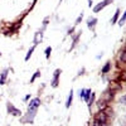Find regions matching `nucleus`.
<instances>
[{"mask_svg":"<svg viewBox=\"0 0 126 126\" xmlns=\"http://www.w3.org/2000/svg\"><path fill=\"white\" fill-rule=\"evenodd\" d=\"M35 113H37V110H28V113L22 119V122L23 124H33Z\"/></svg>","mask_w":126,"mask_h":126,"instance_id":"1","label":"nucleus"},{"mask_svg":"<svg viewBox=\"0 0 126 126\" xmlns=\"http://www.w3.org/2000/svg\"><path fill=\"white\" fill-rule=\"evenodd\" d=\"M6 110H8V113L13 115V116H20V115H22V111H20L19 109H16L12 102L6 103Z\"/></svg>","mask_w":126,"mask_h":126,"instance_id":"2","label":"nucleus"},{"mask_svg":"<svg viewBox=\"0 0 126 126\" xmlns=\"http://www.w3.org/2000/svg\"><path fill=\"white\" fill-rule=\"evenodd\" d=\"M112 1H113V0H102L101 3H98L96 6L93 8V12H94V13H100L101 10H102V9H105L107 5L112 4Z\"/></svg>","mask_w":126,"mask_h":126,"instance_id":"3","label":"nucleus"},{"mask_svg":"<svg viewBox=\"0 0 126 126\" xmlns=\"http://www.w3.org/2000/svg\"><path fill=\"white\" fill-rule=\"evenodd\" d=\"M94 119H97L100 122H101V125L102 126H105L107 124V120H109V116H107V113L105 112V111H100L96 116H94Z\"/></svg>","mask_w":126,"mask_h":126,"instance_id":"4","label":"nucleus"},{"mask_svg":"<svg viewBox=\"0 0 126 126\" xmlns=\"http://www.w3.org/2000/svg\"><path fill=\"white\" fill-rule=\"evenodd\" d=\"M61 73H62V71L58 68V69H56L54 71V73H53V79H52V82H50V85H52V87H58V85H59V76H61Z\"/></svg>","mask_w":126,"mask_h":126,"instance_id":"5","label":"nucleus"},{"mask_svg":"<svg viewBox=\"0 0 126 126\" xmlns=\"http://www.w3.org/2000/svg\"><path fill=\"white\" fill-rule=\"evenodd\" d=\"M40 103H42V101H40V98H33V100H30V102L28 103V110H37L39 106H40Z\"/></svg>","mask_w":126,"mask_h":126,"instance_id":"6","label":"nucleus"},{"mask_svg":"<svg viewBox=\"0 0 126 126\" xmlns=\"http://www.w3.org/2000/svg\"><path fill=\"white\" fill-rule=\"evenodd\" d=\"M42 40H43V29H42V30H38L37 33L34 34V46L39 44Z\"/></svg>","mask_w":126,"mask_h":126,"instance_id":"7","label":"nucleus"},{"mask_svg":"<svg viewBox=\"0 0 126 126\" xmlns=\"http://www.w3.org/2000/svg\"><path fill=\"white\" fill-rule=\"evenodd\" d=\"M96 25H97V19H96V18H88V20H87V27H88V29H91V30L93 32L94 28H96Z\"/></svg>","mask_w":126,"mask_h":126,"instance_id":"8","label":"nucleus"},{"mask_svg":"<svg viewBox=\"0 0 126 126\" xmlns=\"http://www.w3.org/2000/svg\"><path fill=\"white\" fill-rule=\"evenodd\" d=\"M8 72H9V69H4L0 73V85H5L6 78H8Z\"/></svg>","mask_w":126,"mask_h":126,"instance_id":"9","label":"nucleus"},{"mask_svg":"<svg viewBox=\"0 0 126 126\" xmlns=\"http://www.w3.org/2000/svg\"><path fill=\"white\" fill-rule=\"evenodd\" d=\"M97 107H98V110H101V111L106 110V109L109 107L107 101H105V100H100V101H97Z\"/></svg>","mask_w":126,"mask_h":126,"instance_id":"10","label":"nucleus"},{"mask_svg":"<svg viewBox=\"0 0 126 126\" xmlns=\"http://www.w3.org/2000/svg\"><path fill=\"white\" fill-rule=\"evenodd\" d=\"M119 18H120V9H116V12H115V14H113V16L111 18V25H113V24H116L117 22H119Z\"/></svg>","mask_w":126,"mask_h":126,"instance_id":"11","label":"nucleus"},{"mask_svg":"<svg viewBox=\"0 0 126 126\" xmlns=\"http://www.w3.org/2000/svg\"><path fill=\"white\" fill-rule=\"evenodd\" d=\"M72 102H73V90H71V91H69L68 98H67V101H66V109H69V107H71Z\"/></svg>","mask_w":126,"mask_h":126,"instance_id":"12","label":"nucleus"},{"mask_svg":"<svg viewBox=\"0 0 126 126\" xmlns=\"http://www.w3.org/2000/svg\"><path fill=\"white\" fill-rule=\"evenodd\" d=\"M110 71H111V62L109 61V62H106V64H105V66L102 67L101 73H103V75H106V73H109Z\"/></svg>","mask_w":126,"mask_h":126,"instance_id":"13","label":"nucleus"},{"mask_svg":"<svg viewBox=\"0 0 126 126\" xmlns=\"http://www.w3.org/2000/svg\"><path fill=\"white\" fill-rule=\"evenodd\" d=\"M81 33H82V32H78V34L75 37V38H73V44L71 46V48H69V50H73V49H75V47L77 46V43H78V38H79V35H81Z\"/></svg>","mask_w":126,"mask_h":126,"instance_id":"14","label":"nucleus"},{"mask_svg":"<svg viewBox=\"0 0 126 126\" xmlns=\"http://www.w3.org/2000/svg\"><path fill=\"white\" fill-rule=\"evenodd\" d=\"M119 25L120 27H122V25H125V23H126V10H125V12H124V14H122V16L119 19Z\"/></svg>","mask_w":126,"mask_h":126,"instance_id":"15","label":"nucleus"},{"mask_svg":"<svg viewBox=\"0 0 126 126\" xmlns=\"http://www.w3.org/2000/svg\"><path fill=\"white\" fill-rule=\"evenodd\" d=\"M34 50H35V46H33V47L28 50V53H27V56H25V61H29V58L32 57V54H33Z\"/></svg>","mask_w":126,"mask_h":126,"instance_id":"16","label":"nucleus"},{"mask_svg":"<svg viewBox=\"0 0 126 126\" xmlns=\"http://www.w3.org/2000/svg\"><path fill=\"white\" fill-rule=\"evenodd\" d=\"M119 59H120L122 63H126V49H125V50H122L121 53H120V56H119Z\"/></svg>","mask_w":126,"mask_h":126,"instance_id":"17","label":"nucleus"},{"mask_svg":"<svg viewBox=\"0 0 126 126\" xmlns=\"http://www.w3.org/2000/svg\"><path fill=\"white\" fill-rule=\"evenodd\" d=\"M94 97H96V94H94L93 92L91 93V97H90V100H88V109H91V106H92V105H93V102H94Z\"/></svg>","mask_w":126,"mask_h":126,"instance_id":"18","label":"nucleus"},{"mask_svg":"<svg viewBox=\"0 0 126 126\" xmlns=\"http://www.w3.org/2000/svg\"><path fill=\"white\" fill-rule=\"evenodd\" d=\"M44 53H46V58H47V59H49L50 53H52V47H47V48H46V50H44Z\"/></svg>","mask_w":126,"mask_h":126,"instance_id":"19","label":"nucleus"},{"mask_svg":"<svg viewBox=\"0 0 126 126\" xmlns=\"http://www.w3.org/2000/svg\"><path fill=\"white\" fill-rule=\"evenodd\" d=\"M39 76H40V71H37V72L34 73V75H33V77L30 78V83H33V82H34V81H35V79H37Z\"/></svg>","mask_w":126,"mask_h":126,"instance_id":"20","label":"nucleus"},{"mask_svg":"<svg viewBox=\"0 0 126 126\" xmlns=\"http://www.w3.org/2000/svg\"><path fill=\"white\" fill-rule=\"evenodd\" d=\"M86 92H87V88H82V90H79V97L81 98H85V96H86Z\"/></svg>","mask_w":126,"mask_h":126,"instance_id":"21","label":"nucleus"},{"mask_svg":"<svg viewBox=\"0 0 126 126\" xmlns=\"http://www.w3.org/2000/svg\"><path fill=\"white\" fill-rule=\"evenodd\" d=\"M82 19H83V13H81V15H79V16H78V18L76 19V22H75V24H76V25H78V24H79V23L82 22Z\"/></svg>","mask_w":126,"mask_h":126,"instance_id":"22","label":"nucleus"},{"mask_svg":"<svg viewBox=\"0 0 126 126\" xmlns=\"http://www.w3.org/2000/svg\"><path fill=\"white\" fill-rule=\"evenodd\" d=\"M120 102L126 106V94H124V96H121V97H120Z\"/></svg>","mask_w":126,"mask_h":126,"instance_id":"23","label":"nucleus"},{"mask_svg":"<svg viewBox=\"0 0 126 126\" xmlns=\"http://www.w3.org/2000/svg\"><path fill=\"white\" fill-rule=\"evenodd\" d=\"M92 126H102V125H101V122H100L97 119H94L93 122H92Z\"/></svg>","mask_w":126,"mask_h":126,"instance_id":"24","label":"nucleus"},{"mask_svg":"<svg viewBox=\"0 0 126 126\" xmlns=\"http://www.w3.org/2000/svg\"><path fill=\"white\" fill-rule=\"evenodd\" d=\"M48 20H49V18H48V16H47V18H46V19L43 20V29H44V28L47 27V24H48Z\"/></svg>","mask_w":126,"mask_h":126,"instance_id":"25","label":"nucleus"},{"mask_svg":"<svg viewBox=\"0 0 126 126\" xmlns=\"http://www.w3.org/2000/svg\"><path fill=\"white\" fill-rule=\"evenodd\" d=\"M73 30H75V28H72V29H69V30H68V34H69V35H72V34H73V33H72Z\"/></svg>","mask_w":126,"mask_h":126,"instance_id":"26","label":"nucleus"},{"mask_svg":"<svg viewBox=\"0 0 126 126\" xmlns=\"http://www.w3.org/2000/svg\"><path fill=\"white\" fill-rule=\"evenodd\" d=\"M92 5H93V1H92V0H88V6L91 8Z\"/></svg>","mask_w":126,"mask_h":126,"instance_id":"27","label":"nucleus"},{"mask_svg":"<svg viewBox=\"0 0 126 126\" xmlns=\"http://www.w3.org/2000/svg\"><path fill=\"white\" fill-rule=\"evenodd\" d=\"M0 56H1V53H0Z\"/></svg>","mask_w":126,"mask_h":126,"instance_id":"28","label":"nucleus"},{"mask_svg":"<svg viewBox=\"0 0 126 126\" xmlns=\"http://www.w3.org/2000/svg\"><path fill=\"white\" fill-rule=\"evenodd\" d=\"M59 1H62V0H59Z\"/></svg>","mask_w":126,"mask_h":126,"instance_id":"29","label":"nucleus"}]
</instances>
